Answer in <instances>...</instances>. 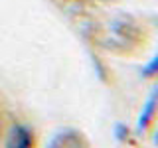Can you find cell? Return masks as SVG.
<instances>
[{
  "mask_svg": "<svg viewBox=\"0 0 158 148\" xmlns=\"http://www.w3.org/2000/svg\"><path fill=\"white\" fill-rule=\"evenodd\" d=\"M144 30L128 16L101 20L93 24L91 30V39L95 42V46L118 56L138 51L144 46Z\"/></svg>",
  "mask_w": 158,
  "mask_h": 148,
  "instance_id": "1",
  "label": "cell"
},
{
  "mask_svg": "<svg viewBox=\"0 0 158 148\" xmlns=\"http://www.w3.org/2000/svg\"><path fill=\"white\" fill-rule=\"evenodd\" d=\"M49 146L52 148H85L89 146V140L83 132L75 130V128H63L49 140Z\"/></svg>",
  "mask_w": 158,
  "mask_h": 148,
  "instance_id": "2",
  "label": "cell"
},
{
  "mask_svg": "<svg viewBox=\"0 0 158 148\" xmlns=\"http://www.w3.org/2000/svg\"><path fill=\"white\" fill-rule=\"evenodd\" d=\"M156 111H158V85L154 87V91L150 93V97L146 99L144 107H142V111H140V118H138V125H136L138 132H144L146 128L152 125V118H154Z\"/></svg>",
  "mask_w": 158,
  "mask_h": 148,
  "instance_id": "3",
  "label": "cell"
},
{
  "mask_svg": "<svg viewBox=\"0 0 158 148\" xmlns=\"http://www.w3.org/2000/svg\"><path fill=\"white\" fill-rule=\"evenodd\" d=\"M8 146L12 148H28V146H34V134L28 126H22V125H14L12 130L8 134V140H6Z\"/></svg>",
  "mask_w": 158,
  "mask_h": 148,
  "instance_id": "4",
  "label": "cell"
},
{
  "mask_svg": "<svg viewBox=\"0 0 158 148\" xmlns=\"http://www.w3.org/2000/svg\"><path fill=\"white\" fill-rule=\"evenodd\" d=\"M142 75H144V77H154V75H158V56L152 59V61L148 63L144 69H142Z\"/></svg>",
  "mask_w": 158,
  "mask_h": 148,
  "instance_id": "5",
  "label": "cell"
},
{
  "mask_svg": "<svg viewBox=\"0 0 158 148\" xmlns=\"http://www.w3.org/2000/svg\"><path fill=\"white\" fill-rule=\"evenodd\" d=\"M117 138L123 140V142H127L128 140V128L123 126V125H117Z\"/></svg>",
  "mask_w": 158,
  "mask_h": 148,
  "instance_id": "6",
  "label": "cell"
},
{
  "mask_svg": "<svg viewBox=\"0 0 158 148\" xmlns=\"http://www.w3.org/2000/svg\"><path fill=\"white\" fill-rule=\"evenodd\" d=\"M0 130H2V122H0Z\"/></svg>",
  "mask_w": 158,
  "mask_h": 148,
  "instance_id": "7",
  "label": "cell"
}]
</instances>
